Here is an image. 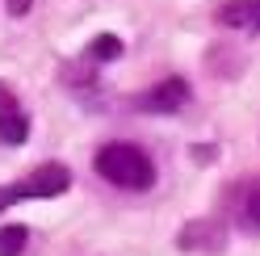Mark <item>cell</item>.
Instances as JSON below:
<instances>
[{"mask_svg":"<svg viewBox=\"0 0 260 256\" xmlns=\"http://www.w3.org/2000/svg\"><path fill=\"white\" fill-rule=\"evenodd\" d=\"M189 84L181 76H168V80H159V84H151L147 92H139L135 105L143 109V114H181V109L189 105Z\"/></svg>","mask_w":260,"mask_h":256,"instance_id":"3","label":"cell"},{"mask_svg":"<svg viewBox=\"0 0 260 256\" xmlns=\"http://www.w3.org/2000/svg\"><path fill=\"white\" fill-rule=\"evenodd\" d=\"M185 252H222L226 244V227L218 218H198L189 222V227H181V239H176Z\"/></svg>","mask_w":260,"mask_h":256,"instance_id":"4","label":"cell"},{"mask_svg":"<svg viewBox=\"0 0 260 256\" xmlns=\"http://www.w3.org/2000/svg\"><path fill=\"white\" fill-rule=\"evenodd\" d=\"M25 239H29V231L21 227V222L0 227V256H21L25 252Z\"/></svg>","mask_w":260,"mask_h":256,"instance_id":"8","label":"cell"},{"mask_svg":"<svg viewBox=\"0 0 260 256\" xmlns=\"http://www.w3.org/2000/svg\"><path fill=\"white\" fill-rule=\"evenodd\" d=\"M218 21L226 29H243V34H260V0H222Z\"/></svg>","mask_w":260,"mask_h":256,"instance_id":"6","label":"cell"},{"mask_svg":"<svg viewBox=\"0 0 260 256\" xmlns=\"http://www.w3.org/2000/svg\"><path fill=\"white\" fill-rule=\"evenodd\" d=\"M239 222H243L248 231H260V181L239 198Z\"/></svg>","mask_w":260,"mask_h":256,"instance_id":"7","label":"cell"},{"mask_svg":"<svg viewBox=\"0 0 260 256\" xmlns=\"http://www.w3.org/2000/svg\"><path fill=\"white\" fill-rule=\"evenodd\" d=\"M25 135H29V118L17 109V97L0 84V143L17 147V143H25Z\"/></svg>","mask_w":260,"mask_h":256,"instance_id":"5","label":"cell"},{"mask_svg":"<svg viewBox=\"0 0 260 256\" xmlns=\"http://www.w3.org/2000/svg\"><path fill=\"white\" fill-rule=\"evenodd\" d=\"M9 9H13V13H17V17H21V13L29 9V0H13V5H9Z\"/></svg>","mask_w":260,"mask_h":256,"instance_id":"10","label":"cell"},{"mask_svg":"<svg viewBox=\"0 0 260 256\" xmlns=\"http://www.w3.org/2000/svg\"><path fill=\"white\" fill-rule=\"evenodd\" d=\"M68 185H72V172L63 164H42L25 181L0 189V210H9L13 202H25V198H59V194H68Z\"/></svg>","mask_w":260,"mask_h":256,"instance_id":"2","label":"cell"},{"mask_svg":"<svg viewBox=\"0 0 260 256\" xmlns=\"http://www.w3.org/2000/svg\"><path fill=\"white\" fill-rule=\"evenodd\" d=\"M122 55V42L113 38V34H101L92 46H88V59H118Z\"/></svg>","mask_w":260,"mask_h":256,"instance_id":"9","label":"cell"},{"mask_svg":"<svg viewBox=\"0 0 260 256\" xmlns=\"http://www.w3.org/2000/svg\"><path fill=\"white\" fill-rule=\"evenodd\" d=\"M92 168L118 189H151L155 185V164L130 143H105L92 155Z\"/></svg>","mask_w":260,"mask_h":256,"instance_id":"1","label":"cell"}]
</instances>
